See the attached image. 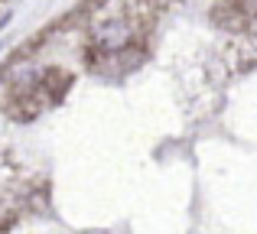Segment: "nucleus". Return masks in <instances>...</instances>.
<instances>
[{
    "label": "nucleus",
    "instance_id": "obj_1",
    "mask_svg": "<svg viewBox=\"0 0 257 234\" xmlns=\"http://www.w3.org/2000/svg\"><path fill=\"white\" fill-rule=\"evenodd\" d=\"M94 43L107 52L124 49V46L131 43V26H127V20H104V23L94 30Z\"/></svg>",
    "mask_w": 257,
    "mask_h": 234
}]
</instances>
